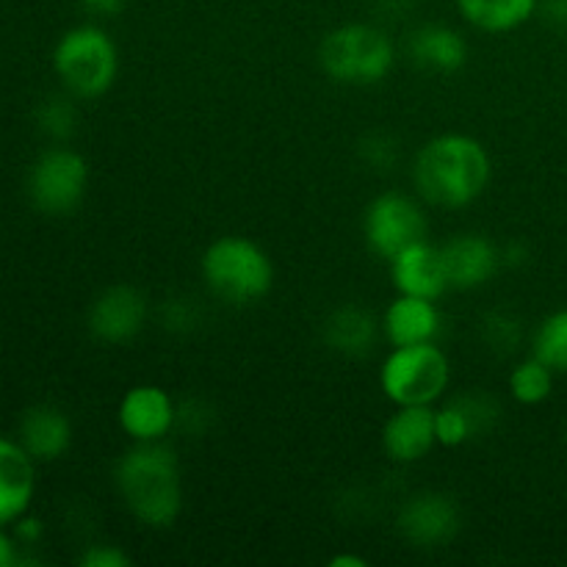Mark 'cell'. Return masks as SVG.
Segmentation results:
<instances>
[{
    "instance_id": "1",
    "label": "cell",
    "mask_w": 567,
    "mask_h": 567,
    "mask_svg": "<svg viewBox=\"0 0 567 567\" xmlns=\"http://www.w3.org/2000/svg\"><path fill=\"white\" fill-rule=\"evenodd\" d=\"M410 175L421 203L441 210H463L491 186L493 158L480 138L452 131L421 144Z\"/></svg>"
},
{
    "instance_id": "2",
    "label": "cell",
    "mask_w": 567,
    "mask_h": 567,
    "mask_svg": "<svg viewBox=\"0 0 567 567\" xmlns=\"http://www.w3.org/2000/svg\"><path fill=\"white\" fill-rule=\"evenodd\" d=\"M114 487L127 513L147 529H169L183 513V474L166 443H133L114 465Z\"/></svg>"
},
{
    "instance_id": "3",
    "label": "cell",
    "mask_w": 567,
    "mask_h": 567,
    "mask_svg": "<svg viewBox=\"0 0 567 567\" xmlns=\"http://www.w3.org/2000/svg\"><path fill=\"white\" fill-rule=\"evenodd\" d=\"M205 288L236 308L260 302L275 286V264L258 241L247 236H219L199 258Z\"/></svg>"
},
{
    "instance_id": "4",
    "label": "cell",
    "mask_w": 567,
    "mask_h": 567,
    "mask_svg": "<svg viewBox=\"0 0 567 567\" xmlns=\"http://www.w3.org/2000/svg\"><path fill=\"white\" fill-rule=\"evenodd\" d=\"M319 64L321 72L341 86H377L396 66V44L391 33L374 22H343L321 39Z\"/></svg>"
},
{
    "instance_id": "5",
    "label": "cell",
    "mask_w": 567,
    "mask_h": 567,
    "mask_svg": "<svg viewBox=\"0 0 567 567\" xmlns=\"http://www.w3.org/2000/svg\"><path fill=\"white\" fill-rule=\"evenodd\" d=\"M53 72L64 92L75 100L103 97L120 75V50L114 37L97 22L72 25L55 42Z\"/></svg>"
},
{
    "instance_id": "6",
    "label": "cell",
    "mask_w": 567,
    "mask_h": 567,
    "mask_svg": "<svg viewBox=\"0 0 567 567\" xmlns=\"http://www.w3.org/2000/svg\"><path fill=\"white\" fill-rule=\"evenodd\" d=\"M452 385V360L437 341L391 347L380 363V391L393 408L430 404L435 408Z\"/></svg>"
},
{
    "instance_id": "7",
    "label": "cell",
    "mask_w": 567,
    "mask_h": 567,
    "mask_svg": "<svg viewBox=\"0 0 567 567\" xmlns=\"http://www.w3.org/2000/svg\"><path fill=\"white\" fill-rule=\"evenodd\" d=\"M28 199L44 216H70L86 199L89 161L78 150L53 144L28 169Z\"/></svg>"
},
{
    "instance_id": "8",
    "label": "cell",
    "mask_w": 567,
    "mask_h": 567,
    "mask_svg": "<svg viewBox=\"0 0 567 567\" xmlns=\"http://www.w3.org/2000/svg\"><path fill=\"white\" fill-rule=\"evenodd\" d=\"M426 233H430V219L419 194L388 188L365 205L363 238L377 258L391 260L410 244L424 241Z\"/></svg>"
},
{
    "instance_id": "9",
    "label": "cell",
    "mask_w": 567,
    "mask_h": 567,
    "mask_svg": "<svg viewBox=\"0 0 567 567\" xmlns=\"http://www.w3.org/2000/svg\"><path fill=\"white\" fill-rule=\"evenodd\" d=\"M463 529L457 502L441 491H421L404 498L396 513V532L421 551L446 548Z\"/></svg>"
},
{
    "instance_id": "10",
    "label": "cell",
    "mask_w": 567,
    "mask_h": 567,
    "mask_svg": "<svg viewBox=\"0 0 567 567\" xmlns=\"http://www.w3.org/2000/svg\"><path fill=\"white\" fill-rule=\"evenodd\" d=\"M150 321V302L136 286H111L89 305L86 327L94 341L105 347H122L142 336Z\"/></svg>"
},
{
    "instance_id": "11",
    "label": "cell",
    "mask_w": 567,
    "mask_h": 567,
    "mask_svg": "<svg viewBox=\"0 0 567 567\" xmlns=\"http://www.w3.org/2000/svg\"><path fill=\"white\" fill-rule=\"evenodd\" d=\"M116 421L131 443H164L177 430V402L166 388L142 382L122 393Z\"/></svg>"
},
{
    "instance_id": "12",
    "label": "cell",
    "mask_w": 567,
    "mask_h": 567,
    "mask_svg": "<svg viewBox=\"0 0 567 567\" xmlns=\"http://www.w3.org/2000/svg\"><path fill=\"white\" fill-rule=\"evenodd\" d=\"M449 291H480L502 269V247L482 233H457L441 244Z\"/></svg>"
},
{
    "instance_id": "13",
    "label": "cell",
    "mask_w": 567,
    "mask_h": 567,
    "mask_svg": "<svg viewBox=\"0 0 567 567\" xmlns=\"http://www.w3.org/2000/svg\"><path fill=\"white\" fill-rule=\"evenodd\" d=\"M498 419H502V408L491 393H460L435 408L437 446L460 449L476 437L491 435Z\"/></svg>"
},
{
    "instance_id": "14",
    "label": "cell",
    "mask_w": 567,
    "mask_h": 567,
    "mask_svg": "<svg viewBox=\"0 0 567 567\" xmlns=\"http://www.w3.org/2000/svg\"><path fill=\"white\" fill-rule=\"evenodd\" d=\"M437 446L435 408L404 404L382 426V452L396 465H415Z\"/></svg>"
},
{
    "instance_id": "15",
    "label": "cell",
    "mask_w": 567,
    "mask_h": 567,
    "mask_svg": "<svg viewBox=\"0 0 567 567\" xmlns=\"http://www.w3.org/2000/svg\"><path fill=\"white\" fill-rule=\"evenodd\" d=\"M382 341L388 347H410V343L437 341L443 332V313L437 299L396 293L382 310Z\"/></svg>"
},
{
    "instance_id": "16",
    "label": "cell",
    "mask_w": 567,
    "mask_h": 567,
    "mask_svg": "<svg viewBox=\"0 0 567 567\" xmlns=\"http://www.w3.org/2000/svg\"><path fill=\"white\" fill-rule=\"evenodd\" d=\"M408 59L424 72L454 75L468 64V39L449 22H421L408 37Z\"/></svg>"
},
{
    "instance_id": "17",
    "label": "cell",
    "mask_w": 567,
    "mask_h": 567,
    "mask_svg": "<svg viewBox=\"0 0 567 567\" xmlns=\"http://www.w3.org/2000/svg\"><path fill=\"white\" fill-rule=\"evenodd\" d=\"M327 349L347 360H363L382 338V321L360 302H343L330 310L321 324Z\"/></svg>"
},
{
    "instance_id": "18",
    "label": "cell",
    "mask_w": 567,
    "mask_h": 567,
    "mask_svg": "<svg viewBox=\"0 0 567 567\" xmlns=\"http://www.w3.org/2000/svg\"><path fill=\"white\" fill-rule=\"evenodd\" d=\"M391 269V282L396 293H410V297L441 299L449 291L446 271H443L441 247L424 241H415L404 247L402 252L388 260Z\"/></svg>"
},
{
    "instance_id": "19",
    "label": "cell",
    "mask_w": 567,
    "mask_h": 567,
    "mask_svg": "<svg viewBox=\"0 0 567 567\" xmlns=\"http://www.w3.org/2000/svg\"><path fill=\"white\" fill-rule=\"evenodd\" d=\"M37 493V460L20 441L0 437V526L20 520Z\"/></svg>"
},
{
    "instance_id": "20",
    "label": "cell",
    "mask_w": 567,
    "mask_h": 567,
    "mask_svg": "<svg viewBox=\"0 0 567 567\" xmlns=\"http://www.w3.org/2000/svg\"><path fill=\"white\" fill-rule=\"evenodd\" d=\"M17 441L37 463L61 460L72 446L70 415L55 404H33L22 413Z\"/></svg>"
},
{
    "instance_id": "21",
    "label": "cell",
    "mask_w": 567,
    "mask_h": 567,
    "mask_svg": "<svg viewBox=\"0 0 567 567\" xmlns=\"http://www.w3.org/2000/svg\"><path fill=\"white\" fill-rule=\"evenodd\" d=\"M460 17L482 33H513L537 17L540 0H454Z\"/></svg>"
},
{
    "instance_id": "22",
    "label": "cell",
    "mask_w": 567,
    "mask_h": 567,
    "mask_svg": "<svg viewBox=\"0 0 567 567\" xmlns=\"http://www.w3.org/2000/svg\"><path fill=\"white\" fill-rule=\"evenodd\" d=\"M554 377L557 374H554L543 360H537L535 354H532V358L515 363L513 371H509V396L518 404H524V408H537V404L551 399Z\"/></svg>"
},
{
    "instance_id": "23",
    "label": "cell",
    "mask_w": 567,
    "mask_h": 567,
    "mask_svg": "<svg viewBox=\"0 0 567 567\" xmlns=\"http://www.w3.org/2000/svg\"><path fill=\"white\" fill-rule=\"evenodd\" d=\"M532 354L554 374H567V308L546 316L532 336Z\"/></svg>"
},
{
    "instance_id": "24",
    "label": "cell",
    "mask_w": 567,
    "mask_h": 567,
    "mask_svg": "<svg viewBox=\"0 0 567 567\" xmlns=\"http://www.w3.org/2000/svg\"><path fill=\"white\" fill-rule=\"evenodd\" d=\"M480 338L482 343H485V349H491L493 354H502L504 358V354L518 352L520 343H524V321H520L513 310L493 308L482 316Z\"/></svg>"
},
{
    "instance_id": "25",
    "label": "cell",
    "mask_w": 567,
    "mask_h": 567,
    "mask_svg": "<svg viewBox=\"0 0 567 567\" xmlns=\"http://www.w3.org/2000/svg\"><path fill=\"white\" fill-rule=\"evenodd\" d=\"M37 127L39 133L55 144H64L78 131V105L70 92L50 94L37 105Z\"/></svg>"
},
{
    "instance_id": "26",
    "label": "cell",
    "mask_w": 567,
    "mask_h": 567,
    "mask_svg": "<svg viewBox=\"0 0 567 567\" xmlns=\"http://www.w3.org/2000/svg\"><path fill=\"white\" fill-rule=\"evenodd\" d=\"M158 324L164 327L169 336H192L199 324H203V310L194 299L188 297H172L158 308Z\"/></svg>"
},
{
    "instance_id": "27",
    "label": "cell",
    "mask_w": 567,
    "mask_h": 567,
    "mask_svg": "<svg viewBox=\"0 0 567 567\" xmlns=\"http://www.w3.org/2000/svg\"><path fill=\"white\" fill-rule=\"evenodd\" d=\"M358 155L371 172H391L399 164V142L388 133H369L360 142Z\"/></svg>"
},
{
    "instance_id": "28",
    "label": "cell",
    "mask_w": 567,
    "mask_h": 567,
    "mask_svg": "<svg viewBox=\"0 0 567 567\" xmlns=\"http://www.w3.org/2000/svg\"><path fill=\"white\" fill-rule=\"evenodd\" d=\"M214 424V410L203 402V399H186L177 404V430L188 432V435H203Z\"/></svg>"
},
{
    "instance_id": "29",
    "label": "cell",
    "mask_w": 567,
    "mask_h": 567,
    "mask_svg": "<svg viewBox=\"0 0 567 567\" xmlns=\"http://www.w3.org/2000/svg\"><path fill=\"white\" fill-rule=\"evenodd\" d=\"M83 567H127L131 565V554L122 551L120 546H111V543H97V546L86 548L81 554Z\"/></svg>"
},
{
    "instance_id": "30",
    "label": "cell",
    "mask_w": 567,
    "mask_h": 567,
    "mask_svg": "<svg viewBox=\"0 0 567 567\" xmlns=\"http://www.w3.org/2000/svg\"><path fill=\"white\" fill-rule=\"evenodd\" d=\"M537 14L557 31H567V0H540Z\"/></svg>"
},
{
    "instance_id": "31",
    "label": "cell",
    "mask_w": 567,
    "mask_h": 567,
    "mask_svg": "<svg viewBox=\"0 0 567 567\" xmlns=\"http://www.w3.org/2000/svg\"><path fill=\"white\" fill-rule=\"evenodd\" d=\"M127 6V0H81V9L86 14L97 17V20H111V17L122 14Z\"/></svg>"
},
{
    "instance_id": "32",
    "label": "cell",
    "mask_w": 567,
    "mask_h": 567,
    "mask_svg": "<svg viewBox=\"0 0 567 567\" xmlns=\"http://www.w3.org/2000/svg\"><path fill=\"white\" fill-rule=\"evenodd\" d=\"M14 535L17 540L25 543V546H37L39 537H42V524L37 518H28V513L20 520H14Z\"/></svg>"
},
{
    "instance_id": "33",
    "label": "cell",
    "mask_w": 567,
    "mask_h": 567,
    "mask_svg": "<svg viewBox=\"0 0 567 567\" xmlns=\"http://www.w3.org/2000/svg\"><path fill=\"white\" fill-rule=\"evenodd\" d=\"M11 565H20V548H17V540H11L3 526H0V567Z\"/></svg>"
},
{
    "instance_id": "34",
    "label": "cell",
    "mask_w": 567,
    "mask_h": 567,
    "mask_svg": "<svg viewBox=\"0 0 567 567\" xmlns=\"http://www.w3.org/2000/svg\"><path fill=\"white\" fill-rule=\"evenodd\" d=\"M529 260V249L520 241H509L507 247H502V264L504 266H524Z\"/></svg>"
},
{
    "instance_id": "35",
    "label": "cell",
    "mask_w": 567,
    "mask_h": 567,
    "mask_svg": "<svg viewBox=\"0 0 567 567\" xmlns=\"http://www.w3.org/2000/svg\"><path fill=\"white\" fill-rule=\"evenodd\" d=\"M363 557H358V554H336V557H330V567H365Z\"/></svg>"
}]
</instances>
